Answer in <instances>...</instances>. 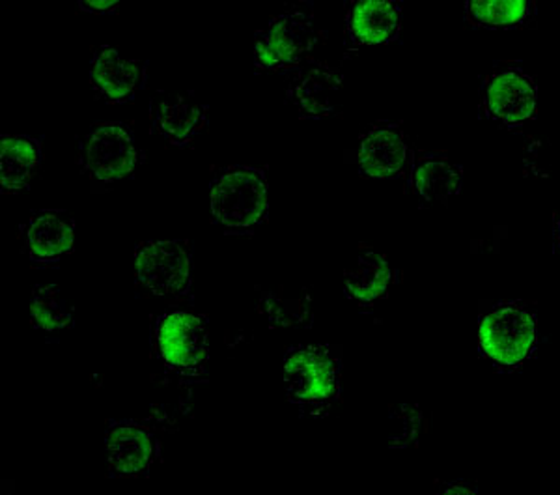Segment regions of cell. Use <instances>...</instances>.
<instances>
[{
  "instance_id": "6da1fadb",
  "label": "cell",
  "mask_w": 560,
  "mask_h": 495,
  "mask_svg": "<svg viewBox=\"0 0 560 495\" xmlns=\"http://www.w3.org/2000/svg\"><path fill=\"white\" fill-rule=\"evenodd\" d=\"M314 10L308 2H298L275 15L264 31L256 34V66L268 71L300 68L318 44Z\"/></svg>"
},
{
  "instance_id": "7a4b0ae2",
  "label": "cell",
  "mask_w": 560,
  "mask_h": 495,
  "mask_svg": "<svg viewBox=\"0 0 560 495\" xmlns=\"http://www.w3.org/2000/svg\"><path fill=\"white\" fill-rule=\"evenodd\" d=\"M211 211L224 229H253L268 211V180L253 166H232L211 185Z\"/></svg>"
},
{
  "instance_id": "3957f363",
  "label": "cell",
  "mask_w": 560,
  "mask_h": 495,
  "mask_svg": "<svg viewBox=\"0 0 560 495\" xmlns=\"http://www.w3.org/2000/svg\"><path fill=\"white\" fill-rule=\"evenodd\" d=\"M340 367L325 346H301L290 352L284 362L288 399L308 412H322L338 393Z\"/></svg>"
},
{
  "instance_id": "277c9868",
  "label": "cell",
  "mask_w": 560,
  "mask_h": 495,
  "mask_svg": "<svg viewBox=\"0 0 560 495\" xmlns=\"http://www.w3.org/2000/svg\"><path fill=\"white\" fill-rule=\"evenodd\" d=\"M161 361L176 375L200 376L208 359V331L202 320L189 312L163 314L155 324Z\"/></svg>"
},
{
  "instance_id": "5b68a950",
  "label": "cell",
  "mask_w": 560,
  "mask_h": 495,
  "mask_svg": "<svg viewBox=\"0 0 560 495\" xmlns=\"http://www.w3.org/2000/svg\"><path fill=\"white\" fill-rule=\"evenodd\" d=\"M84 171L97 182L126 179L137 166V147L128 127L100 124L90 129L81 142Z\"/></svg>"
},
{
  "instance_id": "8992f818",
  "label": "cell",
  "mask_w": 560,
  "mask_h": 495,
  "mask_svg": "<svg viewBox=\"0 0 560 495\" xmlns=\"http://www.w3.org/2000/svg\"><path fill=\"white\" fill-rule=\"evenodd\" d=\"M137 277L155 296L184 290L191 277V248L178 242H147L137 249Z\"/></svg>"
},
{
  "instance_id": "52a82bcc",
  "label": "cell",
  "mask_w": 560,
  "mask_h": 495,
  "mask_svg": "<svg viewBox=\"0 0 560 495\" xmlns=\"http://www.w3.org/2000/svg\"><path fill=\"white\" fill-rule=\"evenodd\" d=\"M535 343V322L520 307H499L480 325V346L497 362L514 365Z\"/></svg>"
},
{
  "instance_id": "ba28073f",
  "label": "cell",
  "mask_w": 560,
  "mask_h": 495,
  "mask_svg": "<svg viewBox=\"0 0 560 495\" xmlns=\"http://www.w3.org/2000/svg\"><path fill=\"white\" fill-rule=\"evenodd\" d=\"M342 77L327 64H313L288 84V100L305 118H322L337 107Z\"/></svg>"
},
{
  "instance_id": "9c48e42d",
  "label": "cell",
  "mask_w": 560,
  "mask_h": 495,
  "mask_svg": "<svg viewBox=\"0 0 560 495\" xmlns=\"http://www.w3.org/2000/svg\"><path fill=\"white\" fill-rule=\"evenodd\" d=\"M408 161V147L398 127L377 124L364 134L359 147L361 172L372 179H395Z\"/></svg>"
},
{
  "instance_id": "30bf717a",
  "label": "cell",
  "mask_w": 560,
  "mask_h": 495,
  "mask_svg": "<svg viewBox=\"0 0 560 495\" xmlns=\"http://www.w3.org/2000/svg\"><path fill=\"white\" fill-rule=\"evenodd\" d=\"M142 73L139 60L124 58L113 47L97 49L90 64L92 84L108 102H129L142 84Z\"/></svg>"
},
{
  "instance_id": "8fae6325",
  "label": "cell",
  "mask_w": 560,
  "mask_h": 495,
  "mask_svg": "<svg viewBox=\"0 0 560 495\" xmlns=\"http://www.w3.org/2000/svg\"><path fill=\"white\" fill-rule=\"evenodd\" d=\"M486 105L490 115L504 124H520L533 115L536 105L535 87L522 71L506 70L491 77L486 89Z\"/></svg>"
},
{
  "instance_id": "7c38bea8",
  "label": "cell",
  "mask_w": 560,
  "mask_h": 495,
  "mask_svg": "<svg viewBox=\"0 0 560 495\" xmlns=\"http://www.w3.org/2000/svg\"><path fill=\"white\" fill-rule=\"evenodd\" d=\"M206 124L202 105L179 94H163L152 103L153 134L173 145H185L195 139Z\"/></svg>"
},
{
  "instance_id": "4fadbf2b",
  "label": "cell",
  "mask_w": 560,
  "mask_h": 495,
  "mask_svg": "<svg viewBox=\"0 0 560 495\" xmlns=\"http://www.w3.org/2000/svg\"><path fill=\"white\" fill-rule=\"evenodd\" d=\"M107 454L115 475H139L152 464V434L131 421L115 423L107 433Z\"/></svg>"
},
{
  "instance_id": "5bb4252c",
  "label": "cell",
  "mask_w": 560,
  "mask_h": 495,
  "mask_svg": "<svg viewBox=\"0 0 560 495\" xmlns=\"http://www.w3.org/2000/svg\"><path fill=\"white\" fill-rule=\"evenodd\" d=\"M400 31V7L396 0H353L348 32L357 44H383Z\"/></svg>"
},
{
  "instance_id": "9a60e30c",
  "label": "cell",
  "mask_w": 560,
  "mask_h": 495,
  "mask_svg": "<svg viewBox=\"0 0 560 495\" xmlns=\"http://www.w3.org/2000/svg\"><path fill=\"white\" fill-rule=\"evenodd\" d=\"M73 219L65 211H39L26 225V248L33 261L49 264L71 251Z\"/></svg>"
},
{
  "instance_id": "2e32d148",
  "label": "cell",
  "mask_w": 560,
  "mask_h": 495,
  "mask_svg": "<svg viewBox=\"0 0 560 495\" xmlns=\"http://www.w3.org/2000/svg\"><path fill=\"white\" fill-rule=\"evenodd\" d=\"M42 163L39 140L26 135L4 137L0 148V184L4 191L25 189Z\"/></svg>"
},
{
  "instance_id": "e0dca14e",
  "label": "cell",
  "mask_w": 560,
  "mask_h": 495,
  "mask_svg": "<svg viewBox=\"0 0 560 495\" xmlns=\"http://www.w3.org/2000/svg\"><path fill=\"white\" fill-rule=\"evenodd\" d=\"M459 171L438 156H424L415 163L413 185L424 200L451 197L459 187Z\"/></svg>"
},
{
  "instance_id": "ac0fdd59",
  "label": "cell",
  "mask_w": 560,
  "mask_h": 495,
  "mask_svg": "<svg viewBox=\"0 0 560 495\" xmlns=\"http://www.w3.org/2000/svg\"><path fill=\"white\" fill-rule=\"evenodd\" d=\"M390 272L380 254L366 251L346 272V290L357 301H372L387 290Z\"/></svg>"
},
{
  "instance_id": "d6986e66",
  "label": "cell",
  "mask_w": 560,
  "mask_h": 495,
  "mask_svg": "<svg viewBox=\"0 0 560 495\" xmlns=\"http://www.w3.org/2000/svg\"><path fill=\"white\" fill-rule=\"evenodd\" d=\"M31 320L42 331L65 330L73 324L70 306L57 286H38L34 290Z\"/></svg>"
},
{
  "instance_id": "ffe728a7",
  "label": "cell",
  "mask_w": 560,
  "mask_h": 495,
  "mask_svg": "<svg viewBox=\"0 0 560 495\" xmlns=\"http://www.w3.org/2000/svg\"><path fill=\"white\" fill-rule=\"evenodd\" d=\"M469 15L478 25L514 26L527 20L530 0H467Z\"/></svg>"
},
{
  "instance_id": "44dd1931",
  "label": "cell",
  "mask_w": 560,
  "mask_h": 495,
  "mask_svg": "<svg viewBox=\"0 0 560 495\" xmlns=\"http://www.w3.org/2000/svg\"><path fill=\"white\" fill-rule=\"evenodd\" d=\"M79 2L89 12H110L121 4V0H79Z\"/></svg>"
}]
</instances>
